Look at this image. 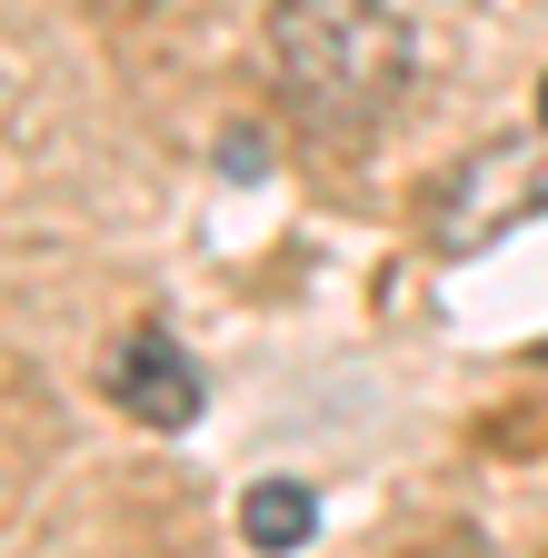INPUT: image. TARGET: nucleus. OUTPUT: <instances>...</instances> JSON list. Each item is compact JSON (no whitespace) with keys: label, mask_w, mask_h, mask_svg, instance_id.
<instances>
[{"label":"nucleus","mask_w":548,"mask_h":558,"mask_svg":"<svg viewBox=\"0 0 548 558\" xmlns=\"http://www.w3.org/2000/svg\"><path fill=\"white\" fill-rule=\"evenodd\" d=\"M538 130H548V81H538Z\"/></svg>","instance_id":"nucleus-5"},{"label":"nucleus","mask_w":548,"mask_h":558,"mask_svg":"<svg viewBox=\"0 0 548 558\" xmlns=\"http://www.w3.org/2000/svg\"><path fill=\"white\" fill-rule=\"evenodd\" d=\"M240 529H249V548H259V558H290V548H309V529H319L309 478H259L249 499H240Z\"/></svg>","instance_id":"nucleus-3"},{"label":"nucleus","mask_w":548,"mask_h":558,"mask_svg":"<svg viewBox=\"0 0 548 558\" xmlns=\"http://www.w3.org/2000/svg\"><path fill=\"white\" fill-rule=\"evenodd\" d=\"M100 389H110L130 418H141V429H190V418H199V399H210V389H199V369H190V349H180L160 319H141V329L110 349Z\"/></svg>","instance_id":"nucleus-2"},{"label":"nucleus","mask_w":548,"mask_h":558,"mask_svg":"<svg viewBox=\"0 0 548 558\" xmlns=\"http://www.w3.org/2000/svg\"><path fill=\"white\" fill-rule=\"evenodd\" d=\"M259 40L280 70V100L329 140H360L409 100V31L389 0H269Z\"/></svg>","instance_id":"nucleus-1"},{"label":"nucleus","mask_w":548,"mask_h":558,"mask_svg":"<svg viewBox=\"0 0 548 558\" xmlns=\"http://www.w3.org/2000/svg\"><path fill=\"white\" fill-rule=\"evenodd\" d=\"M100 11H150V0H100Z\"/></svg>","instance_id":"nucleus-4"}]
</instances>
